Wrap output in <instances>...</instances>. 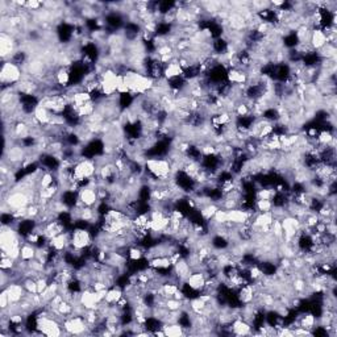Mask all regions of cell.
I'll use <instances>...</instances> for the list:
<instances>
[{
	"label": "cell",
	"mask_w": 337,
	"mask_h": 337,
	"mask_svg": "<svg viewBox=\"0 0 337 337\" xmlns=\"http://www.w3.org/2000/svg\"><path fill=\"white\" fill-rule=\"evenodd\" d=\"M22 75H24V70L14 62L5 61L1 63V70H0L1 86H15L21 80Z\"/></svg>",
	"instance_id": "obj_1"
},
{
	"label": "cell",
	"mask_w": 337,
	"mask_h": 337,
	"mask_svg": "<svg viewBox=\"0 0 337 337\" xmlns=\"http://www.w3.org/2000/svg\"><path fill=\"white\" fill-rule=\"evenodd\" d=\"M67 336H82V335H90L89 325L83 319V316L71 315L65 319L62 323Z\"/></svg>",
	"instance_id": "obj_2"
},
{
	"label": "cell",
	"mask_w": 337,
	"mask_h": 337,
	"mask_svg": "<svg viewBox=\"0 0 337 337\" xmlns=\"http://www.w3.org/2000/svg\"><path fill=\"white\" fill-rule=\"evenodd\" d=\"M18 50L19 46L16 38L8 35V33L1 32V35H0V56H1V61L3 62L9 61Z\"/></svg>",
	"instance_id": "obj_3"
},
{
	"label": "cell",
	"mask_w": 337,
	"mask_h": 337,
	"mask_svg": "<svg viewBox=\"0 0 337 337\" xmlns=\"http://www.w3.org/2000/svg\"><path fill=\"white\" fill-rule=\"evenodd\" d=\"M171 271H173L175 278H177L181 283H185L187 278H188L191 273H192L190 263H188L186 257H182L177 263H174L173 267H171Z\"/></svg>",
	"instance_id": "obj_4"
},
{
	"label": "cell",
	"mask_w": 337,
	"mask_h": 337,
	"mask_svg": "<svg viewBox=\"0 0 337 337\" xmlns=\"http://www.w3.org/2000/svg\"><path fill=\"white\" fill-rule=\"evenodd\" d=\"M206 281H207V277H206L203 271H192L190 277L185 282V284L190 288L192 293L199 294L204 288Z\"/></svg>",
	"instance_id": "obj_5"
},
{
	"label": "cell",
	"mask_w": 337,
	"mask_h": 337,
	"mask_svg": "<svg viewBox=\"0 0 337 337\" xmlns=\"http://www.w3.org/2000/svg\"><path fill=\"white\" fill-rule=\"evenodd\" d=\"M4 290L8 294L9 302L11 303H20L25 297V294H27L21 282H11Z\"/></svg>",
	"instance_id": "obj_6"
},
{
	"label": "cell",
	"mask_w": 337,
	"mask_h": 337,
	"mask_svg": "<svg viewBox=\"0 0 337 337\" xmlns=\"http://www.w3.org/2000/svg\"><path fill=\"white\" fill-rule=\"evenodd\" d=\"M98 297H96V293L94 291L93 288H84L80 291V304L87 308V310H96L99 304Z\"/></svg>",
	"instance_id": "obj_7"
},
{
	"label": "cell",
	"mask_w": 337,
	"mask_h": 337,
	"mask_svg": "<svg viewBox=\"0 0 337 337\" xmlns=\"http://www.w3.org/2000/svg\"><path fill=\"white\" fill-rule=\"evenodd\" d=\"M254 332V328L252 327V324L246 323L245 320L235 319L231 323V333L235 335V336H249V335H253Z\"/></svg>",
	"instance_id": "obj_8"
},
{
	"label": "cell",
	"mask_w": 337,
	"mask_h": 337,
	"mask_svg": "<svg viewBox=\"0 0 337 337\" xmlns=\"http://www.w3.org/2000/svg\"><path fill=\"white\" fill-rule=\"evenodd\" d=\"M123 297H124V288H123V286L115 284V286H112V287L107 290L104 302L107 304H110V306H115Z\"/></svg>",
	"instance_id": "obj_9"
},
{
	"label": "cell",
	"mask_w": 337,
	"mask_h": 337,
	"mask_svg": "<svg viewBox=\"0 0 337 337\" xmlns=\"http://www.w3.org/2000/svg\"><path fill=\"white\" fill-rule=\"evenodd\" d=\"M328 42L327 40V36L324 33V31L321 28H318V29H314L312 33H311V38H310V45L312 49L318 52L319 49H321L324 45Z\"/></svg>",
	"instance_id": "obj_10"
},
{
	"label": "cell",
	"mask_w": 337,
	"mask_h": 337,
	"mask_svg": "<svg viewBox=\"0 0 337 337\" xmlns=\"http://www.w3.org/2000/svg\"><path fill=\"white\" fill-rule=\"evenodd\" d=\"M164 76L168 80H171L174 79V78H181V76H183V69L179 66L178 61H173V62L168 63V65L165 66Z\"/></svg>",
	"instance_id": "obj_11"
},
{
	"label": "cell",
	"mask_w": 337,
	"mask_h": 337,
	"mask_svg": "<svg viewBox=\"0 0 337 337\" xmlns=\"http://www.w3.org/2000/svg\"><path fill=\"white\" fill-rule=\"evenodd\" d=\"M165 336L168 337H179L185 336V328L181 323H171V324H162Z\"/></svg>",
	"instance_id": "obj_12"
},
{
	"label": "cell",
	"mask_w": 337,
	"mask_h": 337,
	"mask_svg": "<svg viewBox=\"0 0 337 337\" xmlns=\"http://www.w3.org/2000/svg\"><path fill=\"white\" fill-rule=\"evenodd\" d=\"M36 254H37V246L24 240L21 249H20V258L24 261H32L33 258H36Z\"/></svg>",
	"instance_id": "obj_13"
},
{
	"label": "cell",
	"mask_w": 337,
	"mask_h": 337,
	"mask_svg": "<svg viewBox=\"0 0 337 337\" xmlns=\"http://www.w3.org/2000/svg\"><path fill=\"white\" fill-rule=\"evenodd\" d=\"M273 207V200H254V208L257 212H271Z\"/></svg>",
	"instance_id": "obj_14"
},
{
	"label": "cell",
	"mask_w": 337,
	"mask_h": 337,
	"mask_svg": "<svg viewBox=\"0 0 337 337\" xmlns=\"http://www.w3.org/2000/svg\"><path fill=\"white\" fill-rule=\"evenodd\" d=\"M21 283L28 294H38V290H37V281H36L35 278L25 277V278L22 280Z\"/></svg>",
	"instance_id": "obj_15"
},
{
	"label": "cell",
	"mask_w": 337,
	"mask_h": 337,
	"mask_svg": "<svg viewBox=\"0 0 337 337\" xmlns=\"http://www.w3.org/2000/svg\"><path fill=\"white\" fill-rule=\"evenodd\" d=\"M16 263H18V260H14V258H11L9 256H4V257H1V260H0L1 270H12V269L16 267Z\"/></svg>",
	"instance_id": "obj_16"
},
{
	"label": "cell",
	"mask_w": 337,
	"mask_h": 337,
	"mask_svg": "<svg viewBox=\"0 0 337 337\" xmlns=\"http://www.w3.org/2000/svg\"><path fill=\"white\" fill-rule=\"evenodd\" d=\"M9 304H11V302H9L8 294L5 290H1V293H0V310H5Z\"/></svg>",
	"instance_id": "obj_17"
}]
</instances>
